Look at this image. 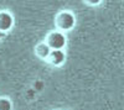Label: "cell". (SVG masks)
Wrapping results in <instances>:
<instances>
[{"instance_id": "6da1fadb", "label": "cell", "mask_w": 124, "mask_h": 110, "mask_svg": "<svg viewBox=\"0 0 124 110\" xmlns=\"http://www.w3.org/2000/svg\"><path fill=\"white\" fill-rule=\"evenodd\" d=\"M76 25V19L68 11H62L56 17V26L62 31H68L72 30Z\"/></svg>"}, {"instance_id": "7a4b0ae2", "label": "cell", "mask_w": 124, "mask_h": 110, "mask_svg": "<svg viewBox=\"0 0 124 110\" xmlns=\"http://www.w3.org/2000/svg\"><path fill=\"white\" fill-rule=\"evenodd\" d=\"M46 43L48 45V47L52 51H55V49H62L66 46V36L60 31H54L47 36Z\"/></svg>"}, {"instance_id": "3957f363", "label": "cell", "mask_w": 124, "mask_h": 110, "mask_svg": "<svg viewBox=\"0 0 124 110\" xmlns=\"http://www.w3.org/2000/svg\"><path fill=\"white\" fill-rule=\"evenodd\" d=\"M14 25V17L13 15L8 11H0V31L6 32L9 30H11Z\"/></svg>"}, {"instance_id": "277c9868", "label": "cell", "mask_w": 124, "mask_h": 110, "mask_svg": "<svg viewBox=\"0 0 124 110\" xmlns=\"http://www.w3.org/2000/svg\"><path fill=\"white\" fill-rule=\"evenodd\" d=\"M47 61H50L54 66L63 64L65 61H66V55L63 52V49H55V51H51L50 57L47 58Z\"/></svg>"}, {"instance_id": "5b68a950", "label": "cell", "mask_w": 124, "mask_h": 110, "mask_svg": "<svg viewBox=\"0 0 124 110\" xmlns=\"http://www.w3.org/2000/svg\"><path fill=\"white\" fill-rule=\"evenodd\" d=\"M51 51H52V49L48 47V45H47L46 42L40 43V45L36 46V55H37L40 58H42V59H47V58L50 57Z\"/></svg>"}, {"instance_id": "8992f818", "label": "cell", "mask_w": 124, "mask_h": 110, "mask_svg": "<svg viewBox=\"0 0 124 110\" xmlns=\"http://www.w3.org/2000/svg\"><path fill=\"white\" fill-rule=\"evenodd\" d=\"M13 104L8 98H0V110H11Z\"/></svg>"}, {"instance_id": "52a82bcc", "label": "cell", "mask_w": 124, "mask_h": 110, "mask_svg": "<svg viewBox=\"0 0 124 110\" xmlns=\"http://www.w3.org/2000/svg\"><path fill=\"white\" fill-rule=\"evenodd\" d=\"M4 37V32H1V31H0V40H1Z\"/></svg>"}]
</instances>
